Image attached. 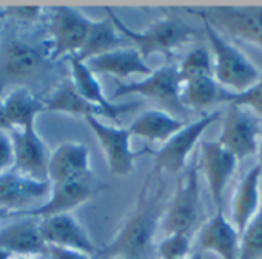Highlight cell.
I'll return each mask as SVG.
<instances>
[{"label":"cell","mask_w":262,"mask_h":259,"mask_svg":"<svg viewBox=\"0 0 262 259\" xmlns=\"http://www.w3.org/2000/svg\"><path fill=\"white\" fill-rule=\"evenodd\" d=\"M161 190L151 193L148 179L145 181L136 208L128 214L116 238L102 250L99 248L96 259H151L156 256V231L159 228L162 205L159 202Z\"/></svg>","instance_id":"1"},{"label":"cell","mask_w":262,"mask_h":259,"mask_svg":"<svg viewBox=\"0 0 262 259\" xmlns=\"http://www.w3.org/2000/svg\"><path fill=\"white\" fill-rule=\"evenodd\" d=\"M48 47L22 34L0 42V90L4 87L28 88L42 83L53 71Z\"/></svg>","instance_id":"2"},{"label":"cell","mask_w":262,"mask_h":259,"mask_svg":"<svg viewBox=\"0 0 262 259\" xmlns=\"http://www.w3.org/2000/svg\"><path fill=\"white\" fill-rule=\"evenodd\" d=\"M105 11L129 47L136 48L145 60L153 54L171 57L178 48L193 40L198 34L194 28L178 17H162L155 20L144 31H135L128 28L110 8H105Z\"/></svg>","instance_id":"3"},{"label":"cell","mask_w":262,"mask_h":259,"mask_svg":"<svg viewBox=\"0 0 262 259\" xmlns=\"http://www.w3.org/2000/svg\"><path fill=\"white\" fill-rule=\"evenodd\" d=\"M202 19V17H201ZM204 31L211 48L213 76L216 82L230 93H242L257 82L260 71L257 67L224 34L202 19Z\"/></svg>","instance_id":"4"},{"label":"cell","mask_w":262,"mask_h":259,"mask_svg":"<svg viewBox=\"0 0 262 259\" xmlns=\"http://www.w3.org/2000/svg\"><path fill=\"white\" fill-rule=\"evenodd\" d=\"M201 219V191L198 168L190 167L182 171L176 191L162 211L159 230L165 234L187 233L196 227Z\"/></svg>","instance_id":"5"},{"label":"cell","mask_w":262,"mask_h":259,"mask_svg":"<svg viewBox=\"0 0 262 259\" xmlns=\"http://www.w3.org/2000/svg\"><path fill=\"white\" fill-rule=\"evenodd\" d=\"M91 19L76 8L56 7L51 10L47 31H48V54L53 62L76 56L88 34Z\"/></svg>","instance_id":"6"},{"label":"cell","mask_w":262,"mask_h":259,"mask_svg":"<svg viewBox=\"0 0 262 259\" xmlns=\"http://www.w3.org/2000/svg\"><path fill=\"white\" fill-rule=\"evenodd\" d=\"M221 117L219 111H208L204 113L199 119L193 122H187L176 135H173L162 147L156 152H153L155 156V173H171L178 175L182 173L187 168V161L196 147V144L201 141L205 130L214 123Z\"/></svg>","instance_id":"7"},{"label":"cell","mask_w":262,"mask_h":259,"mask_svg":"<svg viewBox=\"0 0 262 259\" xmlns=\"http://www.w3.org/2000/svg\"><path fill=\"white\" fill-rule=\"evenodd\" d=\"M181 88H182V80L179 77L178 65L167 63L158 70H153L151 74L145 76L142 80L119 83L116 91L111 94L110 100L138 94L151 99L181 114L185 113V108L181 102Z\"/></svg>","instance_id":"8"},{"label":"cell","mask_w":262,"mask_h":259,"mask_svg":"<svg viewBox=\"0 0 262 259\" xmlns=\"http://www.w3.org/2000/svg\"><path fill=\"white\" fill-rule=\"evenodd\" d=\"M90 128L102 147L110 171L117 178L129 176L135 170V161L142 155H153L155 150L144 147L141 152L131 148V135L126 128L102 123L99 117H85Z\"/></svg>","instance_id":"9"},{"label":"cell","mask_w":262,"mask_h":259,"mask_svg":"<svg viewBox=\"0 0 262 259\" xmlns=\"http://www.w3.org/2000/svg\"><path fill=\"white\" fill-rule=\"evenodd\" d=\"M260 133V119L254 113L244 106L228 103L221 135L216 141L241 161L256 155Z\"/></svg>","instance_id":"10"},{"label":"cell","mask_w":262,"mask_h":259,"mask_svg":"<svg viewBox=\"0 0 262 259\" xmlns=\"http://www.w3.org/2000/svg\"><path fill=\"white\" fill-rule=\"evenodd\" d=\"M50 193L48 198L39 204L37 207H33L25 211H19L13 216H27V218H48L56 214H65L71 213L82 204L93 199L102 188H105L103 184H97L94 181V176L86 179H77V181H68L60 184H50Z\"/></svg>","instance_id":"11"},{"label":"cell","mask_w":262,"mask_h":259,"mask_svg":"<svg viewBox=\"0 0 262 259\" xmlns=\"http://www.w3.org/2000/svg\"><path fill=\"white\" fill-rule=\"evenodd\" d=\"M221 34L231 36L262 48V8L219 7L194 13Z\"/></svg>","instance_id":"12"},{"label":"cell","mask_w":262,"mask_h":259,"mask_svg":"<svg viewBox=\"0 0 262 259\" xmlns=\"http://www.w3.org/2000/svg\"><path fill=\"white\" fill-rule=\"evenodd\" d=\"M39 230L47 245L74 250L91 257H97L99 248L83 225L71 213L39 219Z\"/></svg>","instance_id":"13"},{"label":"cell","mask_w":262,"mask_h":259,"mask_svg":"<svg viewBox=\"0 0 262 259\" xmlns=\"http://www.w3.org/2000/svg\"><path fill=\"white\" fill-rule=\"evenodd\" d=\"M237 162L236 156L217 141H202L201 168L208 185V193L217 210H222L224 191L236 171Z\"/></svg>","instance_id":"14"},{"label":"cell","mask_w":262,"mask_h":259,"mask_svg":"<svg viewBox=\"0 0 262 259\" xmlns=\"http://www.w3.org/2000/svg\"><path fill=\"white\" fill-rule=\"evenodd\" d=\"M14 148V170L20 175L48 182V150L36 128L10 130Z\"/></svg>","instance_id":"15"},{"label":"cell","mask_w":262,"mask_h":259,"mask_svg":"<svg viewBox=\"0 0 262 259\" xmlns=\"http://www.w3.org/2000/svg\"><path fill=\"white\" fill-rule=\"evenodd\" d=\"M50 182L36 181L14 168L0 175V208L13 214L33 208V204L48 198Z\"/></svg>","instance_id":"16"},{"label":"cell","mask_w":262,"mask_h":259,"mask_svg":"<svg viewBox=\"0 0 262 259\" xmlns=\"http://www.w3.org/2000/svg\"><path fill=\"white\" fill-rule=\"evenodd\" d=\"M67 60L70 63L71 82H73L74 88L77 90V93L90 103L100 106L105 111L106 119L117 122L122 114L131 113V111H135L142 106L144 102H141V100L139 102H136V100L126 102V103H116V102L110 100V97L105 96L96 74L90 71V68L85 65V62L79 60L76 56H70Z\"/></svg>","instance_id":"17"},{"label":"cell","mask_w":262,"mask_h":259,"mask_svg":"<svg viewBox=\"0 0 262 259\" xmlns=\"http://www.w3.org/2000/svg\"><path fill=\"white\" fill-rule=\"evenodd\" d=\"M90 150L80 142H62L50 155L48 159V182L60 184L68 181L91 178Z\"/></svg>","instance_id":"18"},{"label":"cell","mask_w":262,"mask_h":259,"mask_svg":"<svg viewBox=\"0 0 262 259\" xmlns=\"http://www.w3.org/2000/svg\"><path fill=\"white\" fill-rule=\"evenodd\" d=\"M198 245L201 251H210L221 259H237L241 234L227 219L224 210H216V213L208 218L199 228Z\"/></svg>","instance_id":"19"},{"label":"cell","mask_w":262,"mask_h":259,"mask_svg":"<svg viewBox=\"0 0 262 259\" xmlns=\"http://www.w3.org/2000/svg\"><path fill=\"white\" fill-rule=\"evenodd\" d=\"M85 65L94 74H106L119 80L131 77L135 74L148 76L153 71L150 65L147 63V60L133 47L117 48L114 51L93 57L86 60Z\"/></svg>","instance_id":"20"},{"label":"cell","mask_w":262,"mask_h":259,"mask_svg":"<svg viewBox=\"0 0 262 259\" xmlns=\"http://www.w3.org/2000/svg\"><path fill=\"white\" fill-rule=\"evenodd\" d=\"M20 219L0 230V250L19 256L47 254V244L39 230V219L19 216Z\"/></svg>","instance_id":"21"},{"label":"cell","mask_w":262,"mask_h":259,"mask_svg":"<svg viewBox=\"0 0 262 259\" xmlns=\"http://www.w3.org/2000/svg\"><path fill=\"white\" fill-rule=\"evenodd\" d=\"M262 171L259 165H253L234 188L231 199V224L239 231H244L247 224L259 210L262 201Z\"/></svg>","instance_id":"22"},{"label":"cell","mask_w":262,"mask_h":259,"mask_svg":"<svg viewBox=\"0 0 262 259\" xmlns=\"http://www.w3.org/2000/svg\"><path fill=\"white\" fill-rule=\"evenodd\" d=\"M185 123L184 119L170 114L168 111L151 108L141 113L126 130L131 136H138L147 142L165 144Z\"/></svg>","instance_id":"23"},{"label":"cell","mask_w":262,"mask_h":259,"mask_svg":"<svg viewBox=\"0 0 262 259\" xmlns=\"http://www.w3.org/2000/svg\"><path fill=\"white\" fill-rule=\"evenodd\" d=\"M4 111L10 130L36 128V119L45 111V102L33 90L13 88L4 97Z\"/></svg>","instance_id":"24"},{"label":"cell","mask_w":262,"mask_h":259,"mask_svg":"<svg viewBox=\"0 0 262 259\" xmlns=\"http://www.w3.org/2000/svg\"><path fill=\"white\" fill-rule=\"evenodd\" d=\"M228 91L222 88L214 76H199L182 82L181 102L185 110L208 113L210 108L225 103Z\"/></svg>","instance_id":"25"},{"label":"cell","mask_w":262,"mask_h":259,"mask_svg":"<svg viewBox=\"0 0 262 259\" xmlns=\"http://www.w3.org/2000/svg\"><path fill=\"white\" fill-rule=\"evenodd\" d=\"M123 47H129V44L119 33L111 17L106 14V17L102 20H91L85 42L80 51L76 54V57L82 62H86L93 57L102 56L105 53H110Z\"/></svg>","instance_id":"26"},{"label":"cell","mask_w":262,"mask_h":259,"mask_svg":"<svg viewBox=\"0 0 262 259\" xmlns=\"http://www.w3.org/2000/svg\"><path fill=\"white\" fill-rule=\"evenodd\" d=\"M45 111H53V113H63V114H70L74 117H106L105 111L94 105L90 103L88 100H85L77 90L74 88L71 79H67L63 82H60L45 99Z\"/></svg>","instance_id":"27"},{"label":"cell","mask_w":262,"mask_h":259,"mask_svg":"<svg viewBox=\"0 0 262 259\" xmlns=\"http://www.w3.org/2000/svg\"><path fill=\"white\" fill-rule=\"evenodd\" d=\"M237 259H262V201L259 210L241 233Z\"/></svg>","instance_id":"28"},{"label":"cell","mask_w":262,"mask_h":259,"mask_svg":"<svg viewBox=\"0 0 262 259\" xmlns=\"http://www.w3.org/2000/svg\"><path fill=\"white\" fill-rule=\"evenodd\" d=\"M178 71L182 82L199 76H213L211 53L205 47L193 48L185 54L182 62L178 65Z\"/></svg>","instance_id":"29"},{"label":"cell","mask_w":262,"mask_h":259,"mask_svg":"<svg viewBox=\"0 0 262 259\" xmlns=\"http://www.w3.org/2000/svg\"><path fill=\"white\" fill-rule=\"evenodd\" d=\"M191 254V238L187 233L165 234L156 244V256L159 259H182Z\"/></svg>","instance_id":"30"},{"label":"cell","mask_w":262,"mask_h":259,"mask_svg":"<svg viewBox=\"0 0 262 259\" xmlns=\"http://www.w3.org/2000/svg\"><path fill=\"white\" fill-rule=\"evenodd\" d=\"M225 103H233L244 106L254 113L259 119L262 117V73L256 83H253L250 88H247L242 93H230L227 94Z\"/></svg>","instance_id":"31"},{"label":"cell","mask_w":262,"mask_h":259,"mask_svg":"<svg viewBox=\"0 0 262 259\" xmlns=\"http://www.w3.org/2000/svg\"><path fill=\"white\" fill-rule=\"evenodd\" d=\"M14 168V148L10 132L0 130V175Z\"/></svg>","instance_id":"32"},{"label":"cell","mask_w":262,"mask_h":259,"mask_svg":"<svg viewBox=\"0 0 262 259\" xmlns=\"http://www.w3.org/2000/svg\"><path fill=\"white\" fill-rule=\"evenodd\" d=\"M4 14L22 24H34L37 19H40L42 8L40 7H14V8H7Z\"/></svg>","instance_id":"33"},{"label":"cell","mask_w":262,"mask_h":259,"mask_svg":"<svg viewBox=\"0 0 262 259\" xmlns=\"http://www.w3.org/2000/svg\"><path fill=\"white\" fill-rule=\"evenodd\" d=\"M47 254L50 259H96L88 254L74 251V250H67V248H59V247H47Z\"/></svg>","instance_id":"34"},{"label":"cell","mask_w":262,"mask_h":259,"mask_svg":"<svg viewBox=\"0 0 262 259\" xmlns=\"http://www.w3.org/2000/svg\"><path fill=\"white\" fill-rule=\"evenodd\" d=\"M0 130H7V132H10V125L7 122L5 111H4V97L2 96H0Z\"/></svg>","instance_id":"35"},{"label":"cell","mask_w":262,"mask_h":259,"mask_svg":"<svg viewBox=\"0 0 262 259\" xmlns=\"http://www.w3.org/2000/svg\"><path fill=\"white\" fill-rule=\"evenodd\" d=\"M256 156H257V165H259V168H260V171H262V133H260V138H259Z\"/></svg>","instance_id":"36"},{"label":"cell","mask_w":262,"mask_h":259,"mask_svg":"<svg viewBox=\"0 0 262 259\" xmlns=\"http://www.w3.org/2000/svg\"><path fill=\"white\" fill-rule=\"evenodd\" d=\"M182 259H205V257L201 253H193V254H190L187 257H182Z\"/></svg>","instance_id":"37"},{"label":"cell","mask_w":262,"mask_h":259,"mask_svg":"<svg viewBox=\"0 0 262 259\" xmlns=\"http://www.w3.org/2000/svg\"><path fill=\"white\" fill-rule=\"evenodd\" d=\"M4 17H5V14L2 10H0V37H2V31H4Z\"/></svg>","instance_id":"38"},{"label":"cell","mask_w":262,"mask_h":259,"mask_svg":"<svg viewBox=\"0 0 262 259\" xmlns=\"http://www.w3.org/2000/svg\"><path fill=\"white\" fill-rule=\"evenodd\" d=\"M8 216H11V213H10L8 210H4V208H0V221H2V219H5V218H8Z\"/></svg>","instance_id":"39"},{"label":"cell","mask_w":262,"mask_h":259,"mask_svg":"<svg viewBox=\"0 0 262 259\" xmlns=\"http://www.w3.org/2000/svg\"><path fill=\"white\" fill-rule=\"evenodd\" d=\"M14 259H37V257H34V256H19V257H14Z\"/></svg>","instance_id":"40"},{"label":"cell","mask_w":262,"mask_h":259,"mask_svg":"<svg viewBox=\"0 0 262 259\" xmlns=\"http://www.w3.org/2000/svg\"><path fill=\"white\" fill-rule=\"evenodd\" d=\"M113 259H125V257H113Z\"/></svg>","instance_id":"41"}]
</instances>
